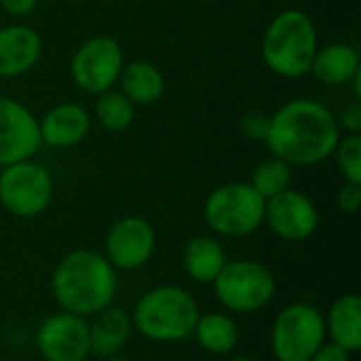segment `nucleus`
Returning a JSON list of instances; mask_svg holds the SVG:
<instances>
[{
	"mask_svg": "<svg viewBox=\"0 0 361 361\" xmlns=\"http://www.w3.org/2000/svg\"><path fill=\"white\" fill-rule=\"evenodd\" d=\"M317 49V27L300 8L281 11L262 36V59L271 72L283 78L309 74Z\"/></svg>",
	"mask_w": 361,
	"mask_h": 361,
	"instance_id": "nucleus-4",
	"label": "nucleus"
},
{
	"mask_svg": "<svg viewBox=\"0 0 361 361\" xmlns=\"http://www.w3.org/2000/svg\"><path fill=\"white\" fill-rule=\"evenodd\" d=\"M336 163L341 173L345 176L347 182L361 184V137L360 133L347 135L345 140H338L336 148Z\"/></svg>",
	"mask_w": 361,
	"mask_h": 361,
	"instance_id": "nucleus-24",
	"label": "nucleus"
},
{
	"mask_svg": "<svg viewBox=\"0 0 361 361\" xmlns=\"http://www.w3.org/2000/svg\"><path fill=\"white\" fill-rule=\"evenodd\" d=\"M226 361H256L254 357H245V355H239V357H231V360Z\"/></svg>",
	"mask_w": 361,
	"mask_h": 361,
	"instance_id": "nucleus-31",
	"label": "nucleus"
},
{
	"mask_svg": "<svg viewBox=\"0 0 361 361\" xmlns=\"http://www.w3.org/2000/svg\"><path fill=\"white\" fill-rule=\"evenodd\" d=\"M53 199V178L40 165L19 161L0 171V205L15 218L40 216Z\"/></svg>",
	"mask_w": 361,
	"mask_h": 361,
	"instance_id": "nucleus-8",
	"label": "nucleus"
},
{
	"mask_svg": "<svg viewBox=\"0 0 361 361\" xmlns=\"http://www.w3.org/2000/svg\"><path fill=\"white\" fill-rule=\"evenodd\" d=\"M336 205L345 214H355L361 205V184L347 182L336 195Z\"/></svg>",
	"mask_w": 361,
	"mask_h": 361,
	"instance_id": "nucleus-26",
	"label": "nucleus"
},
{
	"mask_svg": "<svg viewBox=\"0 0 361 361\" xmlns=\"http://www.w3.org/2000/svg\"><path fill=\"white\" fill-rule=\"evenodd\" d=\"M203 218L216 235L247 237L264 224V199L250 182H228L209 192Z\"/></svg>",
	"mask_w": 361,
	"mask_h": 361,
	"instance_id": "nucleus-5",
	"label": "nucleus"
},
{
	"mask_svg": "<svg viewBox=\"0 0 361 361\" xmlns=\"http://www.w3.org/2000/svg\"><path fill=\"white\" fill-rule=\"evenodd\" d=\"M326 341V317L309 302L283 307L271 330V351L277 361H311Z\"/></svg>",
	"mask_w": 361,
	"mask_h": 361,
	"instance_id": "nucleus-7",
	"label": "nucleus"
},
{
	"mask_svg": "<svg viewBox=\"0 0 361 361\" xmlns=\"http://www.w3.org/2000/svg\"><path fill=\"white\" fill-rule=\"evenodd\" d=\"M201 311L180 286H159L140 296L131 311L133 330L152 343H182L192 336Z\"/></svg>",
	"mask_w": 361,
	"mask_h": 361,
	"instance_id": "nucleus-3",
	"label": "nucleus"
},
{
	"mask_svg": "<svg viewBox=\"0 0 361 361\" xmlns=\"http://www.w3.org/2000/svg\"><path fill=\"white\" fill-rule=\"evenodd\" d=\"M218 302L228 313H256L273 302L277 279L269 267L256 260H231L212 283Z\"/></svg>",
	"mask_w": 361,
	"mask_h": 361,
	"instance_id": "nucleus-6",
	"label": "nucleus"
},
{
	"mask_svg": "<svg viewBox=\"0 0 361 361\" xmlns=\"http://www.w3.org/2000/svg\"><path fill=\"white\" fill-rule=\"evenodd\" d=\"M0 6L13 17H25L38 6V0H0Z\"/></svg>",
	"mask_w": 361,
	"mask_h": 361,
	"instance_id": "nucleus-29",
	"label": "nucleus"
},
{
	"mask_svg": "<svg viewBox=\"0 0 361 361\" xmlns=\"http://www.w3.org/2000/svg\"><path fill=\"white\" fill-rule=\"evenodd\" d=\"M192 336L205 353L228 355L237 349L241 332L233 315L222 311H212L199 315Z\"/></svg>",
	"mask_w": 361,
	"mask_h": 361,
	"instance_id": "nucleus-21",
	"label": "nucleus"
},
{
	"mask_svg": "<svg viewBox=\"0 0 361 361\" xmlns=\"http://www.w3.org/2000/svg\"><path fill=\"white\" fill-rule=\"evenodd\" d=\"M38 125L42 144H49L53 148H72L89 135L91 116L82 106L74 102H63L53 106L42 116V121H38Z\"/></svg>",
	"mask_w": 361,
	"mask_h": 361,
	"instance_id": "nucleus-15",
	"label": "nucleus"
},
{
	"mask_svg": "<svg viewBox=\"0 0 361 361\" xmlns=\"http://www.w3.org/2000/svg\"><path fill=\"white\" fill-rule=\"evenodd\" d=\"M264 224L283 241H307L319 226V212L305 192L288 188L264 201Z\"/></svg>",
	"mask_w": 361,
	"mask_h": 361,
	"instance_id": "nucleus-12",
	"label": "nucleus"
},
{
	"mask_svg": "<svg viewBox=\"0 0 361 361\" xmlns=\"http://www.w3.org/2000/svg\"><path fill=\"white\" fill-rule=\"evenodd\" d=\"M42 53L40 34L23 23L0 27V76L15 78L30 72Z\"/></svg>",
	"mask_w": 361,
	"mask_h": 361,
	"instance_id": "nucleus-14",
	"label": "nucleus"
},
{
	"mask_svg": "<svg viewBox=\"0 0 361 361\" xmlns=\"http://www.w3.org/2000/svg\"><path fill=\"white\" fill-rule=\"evenodd\" d=\"M121 93L133 104V106H152L163 97L165 91V76L159 70L157 63L137 59L127 66H123V72L118 76Z\"/></svg>",
	"mask_w": 361,
	"mask_h": 361,
	"instance_id": "nucleus-19",
	"label": "nucleus"
},
{
	"mask_svg": "<svg viewBox=\"0 0 361 361\" xmlns=\"http://www.w3.org/2000/svg\"><path fill=\"white\" fill-rule=\"evenodd\" d=\"M360 70V53L347 42H332L317 49L311 63L313 76L328 87H341L345 82H351V78Z\"/></svg>",
	"mask_w": 361,
	"mask_h": 361,
	"instance_id": "nucleus-18",
	"label": "nucleus"
},
{
	"mask_svg": "<svg viewBox=\"0 0 361 361\" xmlns=\"http://www.w3.org/2000/svg\"><path fill=\"white\" fill-rule=\"evenodd\" d=\"M336 123H338V129H345L349 131L351 135L353 133H360L361 131V104L360 99L347 104L341 114L336 116Z\"/></svg>",
	"mask_w": 361,
	"mask_h": 361,
	"instance_id": "nucleus-27",
	"label": "nucleus"
},
{
	"mask_svg": "<svg viewBox=\"0 0 361 361\" xmlns=\"http://www.w3.org/2000/svg\"><path fill=\"white\" fill-rule=\"evenodd\" d=\"M226 252L218 239L209 235L192 237L182 252V267L184 273L201 286H212L218 273L226 264Z\"/></svg>",
	"mask_w": 361,
	"mask_h": 361,
	"instance_id": "nucleus-17",
	"label": "nucleus"
},
{
	"mask_svg": "<svg viewBox=\"0 0 361 361\" xmlns=\"http://www.w3.org/2000/svg\"><path fill=\"white\" fill-rule=\"evenodd\" d=\"M116 286V269L93 250L66 254L51 275V294L57 307L85 319L114 302Z\"/></svg>",
	"mask_w": 361,
	"mask_h": 361,
	"instance_id": "nucleus-2",
	"label": "nucleus"
},
{
	"mask_svg": "<svg viewBox=\"0 0 361 361\" xmlns=\"http://www.w3.org/2000/svg\"><path fill=\"white\" fill-rule=\"evenodd\" d=\"M133 334L131 313L121 307H106L91 317L89 324V345L95 357L108 360L118 355Z\"/></svg>",
	"mask_w": 361,
	"mask_h": 361,
	"instance_id": "nucleus-16",
	"label": "nucleus"
},
{
	"mask_svg": "<svg viewBox=\"0 0 361 361\" xmlns=\"http://www.w3.org/2000/svg\"><path fill=\"white\" fill-rule=\"evenodd\" d=\"M106 361H133L131 357H127V355H123V353H118V355H114V357H108Z\"/></svg>",
	"mask_w": 361,
	"mask_h": 361,
	"instance_id": "nucleus-30",
	"label": "nucleus"
},
{
	"mask_svg": "<svg viewBox=\"0 0 361 361\" xmlns=\"http://www.w3.org/2000/svg\"><path fill=\"white\" fill-rule=\"evenodd\" d=\"M341 129L334 112L315 99H290L271 114V131L267 146L273 157L286 163L317 165L334 154Z\"/></svg>",
	"mask_w": 361,
	"mask_h": 361,
	"instance_id": "nucleus-1",
	"label": "nucleus"
},
{
	"mask_svg": "<svg viewBox=\"0 0 361 361\" xmlns=\"http://www.w3.org/2000/svg\"><path fill=\"white\" fill-rule=\"evenodd\" d=\"M241 131L254 142H267L271 131V114L264 110H250L241 116Z\"/></svg>",
	"mask_w": 361,
	"mask_h": 361,
	"instance_id": "nucleus-25",
	"label": "nucleus"
},
{
	"mask_svg": "<svg viewBox=\"0 0 361 361\" xmlns=\"http://www.w3.org/2000/svg\"><path fill=\"white\" fill-rule=\"evenodd\" d=\"M95 118L99 121V125L104 129L118 133V131H125L131 127V123L135 118V106L121 91L108 89V91L99 93V97H97Z\"/></svg>",
	"mask_w": 361,
	"mask_h": 361,
	"instance_id": "nucleus-23",
	"label": "nucleus"
},
{
	"mask_svg": "<svg viewBox=\"0 0 361 361\" xmlns=\"http://www.w3.org/2000/svg\"><path fill=\"white\" fill-rule=\"evenodd\" d=\"M311 361H353V353H349L347 349H343L341 345H336L332 341H326L315 351V355L311 357Z\"/></svg>",
	"mask_w": 361,
	"mask_h": 361,
	"instance_id": "nucleus-28",
	"label": "nucleus"
},
{
	"mask_svg": "<svg viewBox=\"0 0 361 361\" xmlns=\"http://www.w3.org/2000/svg\"><path fill=\"white\" fill-rule=\"evenodd\" d=\"M123 66L125 53L121 44L110 36H93L76 49L70 74L82 91L99 95L118 82Z\"/></svg>",
	"mask_w": 361,
	"mask_h": 361,
	"instance_id": "nucleus-9",
	"label": "nucleus"
},
{
	"mask_svg": "<svg viewBox=\"0 0 361 361\" xmlns=\"http://www.w3.org/2000/svg\"><path fill=\"white\" fill-rule=\"evenodd\" d=\"M36 349L44 361H87L89 322L66 311L44 317L36 330Z\"/></svg>",
	"mask_w": 361,
	"mask_h": 361,
	"instance_id": "nucleus-10",
	"label": "nucleus"
},
{
	"mask_svg": "<svg viewBox=\"0 0 361 361\" xmlns=\"http://www.w3.org/2000/svg\"><path fill=\"white\" fill-rule=\"evenodd\" d=\"M292 178H294V171H292L290 163H286L279 157H269L256 165L250 184L267 201V199L292 188Z\"/></svg>",
	"mask_w": 361,
	"mask_h": 361,
	"instance_id": "nucleus-22",
	"label": "nucleus"
},
{
	"mask_svg": "<svg viewBox=\"0 0 361 361\" xmlns=\"http://www.w3.org/2000/svg\"><path fill=\"white\" fill-rule=\"evenodd\" d=\"M157 250L154 226L140 216H127L106 235L104 256L116 271H137L150 262Z\"/></svg>",
	"mask_w": 361,
	"mask_h": 361,
	"instance_id": "nucleus-11",
	"label": "nucleus"
},
{
	"mask_svg": "<svg viewBox=\"0 0 361 361\" xmlns=\"http://www.w3.org/2000/svg\"><path fill=\"white\" fill-rule=\"evenodd\" d=\"M40 146L38 118L21 102L0 97V167L34 159Z\"/></svg>",
	"mask_w": 361,
	"mask_h": 361,
	"instance_id": "nucleus-13",
	"label": "nucleus"
},
{
	"mask_svg": "<svg viewBox=\"0 0 361 361\" xmlns=\"http://www.w3.org/2000/svg\"><path fill=\"white\" fill-rule=\"evenodd\" d=\"M326 317V336L349 353L361 349V298L357 294L338 296Z\"/></svg>",
	"mask_w": 361,
	"mask_h": 361,
	"instance_id": "nucleus-20",
	"label": "nucleus"
}]
</instances>
